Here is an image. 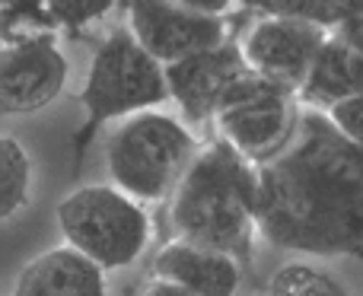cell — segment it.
<instances>
[{"label":"cell","mask_w":363,"mask_h":296,"mask_svg":"<svg viewBox=\"0 0 363 296\" xmlns=\"http://www.w3.org/2000/svg\"><path fill=\"white\" fill-rule=\"evenodd\" d=\"M325 115L347 140H354L357 147H363V93L338 102V106H332Z\"/></svg>","instance_id":"19"},{"label":"cell","mask_w":363,"mask_h":296,"mask_svg":"<svg viewBox=\"0 0 363 296\" xmlns=\"http://www.w3.org/2000/svg\"><path fill=\"white\" fill-rule=\"evenodd\" d=\"M347 0H268V16H296L322 29H335Z\"/></svg>","instance_id":"17"},{"label":"cell","mask_w":363,"mask_h":296,"mask_svg":"<svg viewBox=\"0 0 363 296\" xmlns=\"http://www.w3.org/2000/svg\"><path fill=\"white\" fill-rule=\"evenodd\" d=\"M268 296H347L345 284L306 261H287L268 280Z\"/></svg>","instance_id":"15"},{"label":"cell","mask_w":363,"mask_h":296,"mask_svg":"<svg viewBox=\"0 0 363 296\" xmlns=\"http://www.w3.org/2000/svg\"><path fill=\"white\" fill-rule=\"evenodd\" d=\"M194 137L172 115H128L106 144L108 176L134 201H160L172 195L182 172L194 159Z\"/></svg>","instance_id":"3"},{"label":"cell","mask_w":363,"mask_h":296,"mask_svg":"<svg viewBox=\"0 0 363 296\" xmlns=\"http://www.w3.org/2000/svg\"><path fill=\"white\" fill-rule=\"evenodd\" d=\"M57 223L67 246L86 255L102 271L131 265L150 239V220L144 207L108 185L70 191L57 204Z\"/></svg>","instance_id":"4"},{"label":"cell","mask_w":363,"mask_h":296,"mask_svg":"<svg viewBox=\"0 0 363 296\" xmlns=\"http://www.w3.org/2000/svg\"><path fill=\"white\" fill-rule=\"evenodd\" d=\"M32 166L16 137L0 134V220L13 217L29 198Z\"/></svg>","instance_id":"14"},{"label":"cell","mask_w":363,"mask_h":296,"mask_svg":"<svg viewBox=\"0 0 363 296\" xmlns=\"http://www.w3.org/2000/svg\"><path fill=\"white\" fill-rule=\"evenodd\" d=\"M335 38H341L345 45L363 51V0H347L345 13H341L338 25L332 29Z\"/></svg>","instance_id":"20"},{"label":"cell","mask_w":363,"mask_h":296,"mask_svg":"<svg viewBox=\"0 0 363 296\" xmlns=\"http://www.w3.org/2000/svg\"><path fill=\"white\" fill-rule=\"evenodd\" d=\"M128 19L134 42L163 67L185 55L226 42L220 16L191 13L172 0H128Z\"/></svg>","instance_id":"7"},{"label":"cell","mask_w":363,"mask_h":296,"mask_svg":"<svg viewBox=\"0 0 363 296\" xmlns=\"http://www.w3.org/2000/svg\"><path fill=\"white\" fill-rule=\"evenodd\" d=\"M296 93L315 112H328L338 102L363 93V51L328 35Z\"/></svg>","instance_id":"13"},{"label":"cell","mask_w":363,"mask_h":296,"mask_svg":"<svg viewBox=\"0 0 363 296\" xmlns=\"http://www.w3.org/2000/svg\"><path fill=\"white\" fill-rule=\"evenodd\" d=\"M245 70L242 51L233 42H220L213 48L194 51L179 61L166 64V86H169V99L179 102L188 121H204L213 118L220 96L226 93L233 80Z\"/></svg>","instance_id":"10"},{"label":"cell","mask_w":363,"mask_h":296,"mask_svg":"<svg viewBox=\"0 0 363 296\" xmlns=\"http://www.w3.org/2000/svg\"><path fill=\"white\" fill-rule=\"evenodd\" d=\"M296 102L294 89L268 80L245 67L236 80L226 86V93L217 102V127L220 137L242 153L245 159H262L268 163L296 125Z\"/></svg>","instance_id":"6"},{"label":"cell","mask_w":363,"mask_h":296,"mask_svg":"<svg viewBox=\"0 0 363 296\" xmlns=\"http://www.w3.org/2000/svg\"><path fill=\"white\" fill-rule=\"evenodd\" d=\"M169 99L163 64L150 57L131 32L118 29L99 45L86 74L80 102L89 115V127L118 115H138L163 106Z\"/></svg>","instance_id":"5"},{"label":"cell","mask_w":363,"mask_h":296,"mask_svg":"<svg viewBox=\"0 0 363 296\" xmlns=\"http://www.w3.org/2000/svg\"><path fill=\"white\" fill-rule=\"evenodd\" d=\"M258 169L226 140L194 153L172 188V227L179 239L223 252L245 265L255 236Z\"/></svg>","instance_id":"2"},{"label":"cell","mask_w":363,"mask_h":296,"mask_svg":"<svg viewBox=\"0 0 363 296\" xmlns=\"http://www.w3.org/2000/svg\"><path fill=\"white\" fill-rule=\"evenodd\" d=\"M57 23L51 19L45 4H19V6H0V38L4 45H23L51 38Z\"/></svg>","instance_id":"16"},{"label":"cell","mask_w":363,"mask_h":296,"mask_svg":"<svg viewBox=\"0 0 363 296\" xmlns=\"http://www.w3.org/2000/svg\"><path fill=\"white\" fill-rule=\"evenodd\" d=\"M57 29H83L115 6V0H45Z\"/></svg>","instance_id":"18"},{"label":"cell","mask_w":363,"mask_h":296,"mask_svg":"<svg viewBox=\"0 0 363 296\" xmlns=\"http://www.w3.org/2000/svg\"><path fill=\"white\" fill-rule=\"evenodd\" d=\"M19 4H45V0H0V6H19Z\"/></svg>","instance_id":"23"},{"label":"cell","mask_w":363,"mask_h":296,"mask_svg":"<svg viewBox=\"0 0 363 296\" xmlns=\"http://www.w3.org/2000/svg\"><path fill=\"white\" fill-rule=\"evenodd\" d=\"M328 32L296 16H262L255 29L242 42V61L249 70L281 83L287 89H300L313 57L319 55Z\"/></svg>","instance_id":"8"},{"label":"cell","mask_w":363,"mask_h":296,"mask_svg":"<svg viewBox=\"0 0 363 296\" xmlns=\"http://www.w3.org/2000/svg\"><path fill=\"white\" fill-rule=\"evenodd\" d=\"M255 229L287 252L363 255V147L325 112H300L287 144L262 163Z\"/></svg>","instance_id":"1"},{"label":"cell","mask_w":363,"mask_h":296,"mask_svg":"<svg viewBox=\"0 0 363 296\" xmlns=\"http://www.w3.org/2000/svg\"><path fill=\"white\" fill-rule=\"evenodd\" d=\"M172 4L185 6L191 13H204V16H223L233 0H172Z\"/></svg>","instance_id":"21"},{"label":"cell","mask_w":363,"mask_h":296,"mask_svg":"<svg viewBox=\"0 0 363 296\" xmlns=\"http://www.w3.org/2000/svg\"><path fill=\"white\" fill-rule=\"evenodd\" d=\"M239 268L242 265L230 255L185 239L163 246L153 258V271L160 280L185 287L194 296H236L239 278H242Z\"/></svg>","instance_id":"11"},{"label":"cell","mask_w":363,"mask_h":296,"mask_svg":"<svg viewBox=\"0 0 363 296\" xmlns=\"http://www.w3.org/2000/svg\"><path fill=\"white\" fill-rule=\"evenodd\" d=\"M64 80L67 61L55 38L0 48V112H38L64 89Z\"/></svg>","instance_id":"9"},{"label":"cell","mask_w":363,"mask_h":296,"mask_svg":"<svg viewBox=\"0 0 363 296\" xmlns=\"http://www.w3.org/2000/svg\"><path fill=\"white\" fill-rule=\"evenodd\" d=\"M13 296H106V274L77 249L61 246L23 268Z\"/></svg>","instance_id":"12"},{"label":"cell","mask_w":363,"mask_h":296,"mask_svg":"<svg viewBox=\"0 0 363 296\" xmlns=\"http://www.w3.org/2000/svg\"><path fill=\"white\" fill-rule=\"evenodd\" d=\"M138 296H194V293H188L185 287H179V284H169V280L157 278V280H150Z\"/></svg>","instance_id":"22"}]
</instances>
